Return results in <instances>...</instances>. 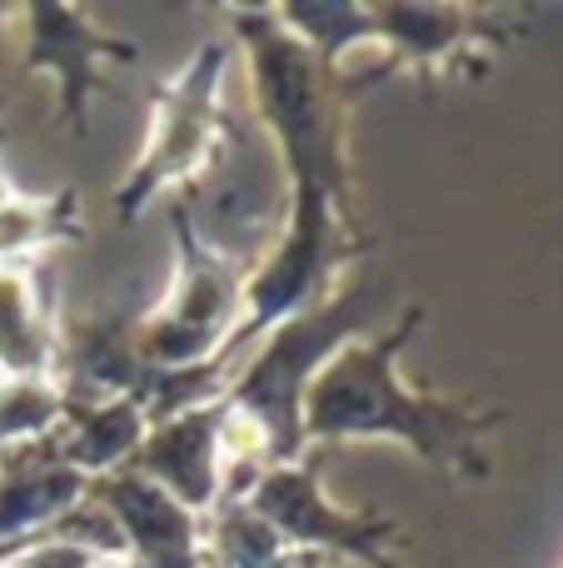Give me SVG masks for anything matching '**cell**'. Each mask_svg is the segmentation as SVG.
<instances>
[{"label":"cell","instance_id":"1","mask_svg":"<svg viewBox=\"0 0 563 568\" xmlns=\"http://www.w3.org/2000/svg\"><path fill=\"white\" fill-rule=\"evenodd\" d=\"M429 324L424 304H405L385 329L349 339L305 389V439L309 444H405L424 469L449 484H489V434L504 419L474 399L429 394L399 374V354Z\"/></svg>","mask_w":563,"mask_h":568},{"label":"cell","instance_id":"2","mask_svg":"<svg viewBox=\"0 0 563 568\" xmlns=\"http://www.w3.org/2000/svg\"><path fill=\"white\" fill-rule=\"evenodd\" d=\"M225 16L245 50L259 135L275 145L289 190H325L355 205L349 110L365 95L359 75L315 55L269 6H225Z\"/></svg>","mask_w":563,"mask_h":568},{"label":"cell","instance_id":"3","mask_svg":"<svg viewBox=\"0 0 563 568\" xmlns=\"http://www.w3.org/2000/svg\"><path fill=\"white\" fill-rule=\"evenodd\" d=\"M379 314H385V280L359 265V270H349L345 284H339L329 300L309 304L295 320L275 324V329L239 359L235 379H229V389H225V404L235 414H245L249 424H259L275 464L305 459L309 379H315L349 339L375 334Z\"/></svg>","mask_w":563,"mask_h":568},{"label":"cell","instance_id":"4","mask_svg":"<svg viewBox=\"0 0 563 568\" xmlns=\"http://www.w3.org/2000/svg\"><path fill=\"white\" fill-rule=\"evenodd\" d=\"M229 60H235V50L225 40H205L175 75L155 85L145 145H140L135 165L125 170V180L115 185V200H110L125 225H135L160 200L185 195L215 165L219 145H225V125H229L225 115Z\"/></svg>","mask_w":563,"mask_h":568},{"label":"cell","instance_id":"5","mask_svg":"<svg viewBox=\"0 0 563 568\" xmlns=\"http://www.w3.org/2000/svg\"><path fill=\"white\" fill-rule=\"evenodd\" d=\"M165 215L175 235V280L155 310L135 314V354L145 369L180 374L225 354L245 310V265L199 240L180 195L165 200Z\"/></svg>","mask_w":563,"mask_h":568},{"label":"cell","instance_id":"6","mask_svg":"<svg viewBox=\"0 0 563 568\" xmlns=\"http://www.w3.org/2000/svg\"><path fill=\"white\" fill-rule=\"evenodd\" d=\"M245 499L269 529L279 534L289 554L299 559H345L359 568H405L399 549H405V524L389 519L379 509H345L325 494L319 469L305 459L295 464H269L265 474L235 494Z\"/></svg>","mask_w":563,"mask_h":568},{"label":"cell","instance_id":"7","mask_svg":"<svg viewBox=\"0 0 563 568\" xmlns=\"http://www.w3.org/2000/svg\"><path fill=\"white\" fill-rule=\"evenodd\" d=\"M140 60V45L110 36L70 0H30L20 6V65L25 75L55 80V120L70 135H90V105L105 90V65Z\"/></svg>","mask_w":563,"mask_h":568},{"label":"cell","instance_id":"8","mask_svg":"<svg viewBox=\"0 0 563 568\" xmlns=\"http://www.w3.org/2000/svg\"><path fill=\"white\" fill-rule=\"evenodd\" d=\"M90 494L115 514L125 534V564L130 568H199L205 564V519L190 514L180 499H170L145 474L125 469L90 479Z\"/></svg>","mask_w":563,"mask_h":568},{"label":"cell","instance_id":"9","mask_svg":"<svg viewBox=\"0 0 563 568\" xmlns=\"http://www.w3.org/2000/svg\"><path fill=\"white\" fill-rule=\"evenodd\" d=\"M130 469L145 474L150 484L180 499L190 514L209 519L225 499V459H219V399L180 409L170 419L150 424V434L140 439Z\"/></svg>","mask_w":563,"mask_h":568},{"label":"cell","instance_id":"10","mask_svg":"<svg viewBox=\"0 0 563 568\" xmlns=\"http://www.w3.org/2000/svg\"><path fill=\"white\" fill-rule=\"evenodd\" d=\"M90 494V479L70 469L55 449V434L0 454V554L45 534L70 504Z\"/></svg>","mask_w":563,"mask_h":568},{"label":"cell","instance_id":"11","mask_svg":"<svg viewBox=\"0 0 563 568\" xmlns=\"http://www.w3.org/2000/svg\"><path fill=\"white\" fill-rule=\"evenodd\" d=\"M150 434V414L140 399H65V419L55 429V449L85 479L125 469L140 439Z\"/></svg>","mask_w":563,"mask_h":568},{"label":"cell","instance_id":"12","mask_svg":"<svg viewBox=\"0 0 563 568\" xmlns=\"http://www.w3.org/2000/svg\"><path fill=\"white\" fill-rule=\"evenodd\" d=\"M60 329L30 265H0V379H55Z\"/></svg>","mask_w":563,"mask_h":568},{"label":"cell","instance_id":"13","mask_svg":"<svg viewBox=\"0 0 563 568\" xmlns=\"http://www.w3.org/2000/svg\"><path fill=\"white\" fill-rule=\"evenodd\" d=\"M199 568H305V559L289 554L245 499H219V509L205 519V564Z\"/></svg>","mask_w":563,"mask_h":568},{"label":"cell","instance_id":"14","mask_svg":"<svg viewBox=\"0 0 563 568\" xmlns=\"http://www.w3.org/2000/svg\"><path fill=\"white\" fill-rule=\"evenodd\" d=\"M80 240V200L75 190L55 195H16L0 205V265H30L40 250Z\"/></svg>","mask_w":563,"mask_h":568},{"label":"cell","instance_id":"15","mask_svg":"<svg viewBox=\"0 0 563 568\" xmlns=\"http://www.w3.org/2000/svg\"><path fill=\"white\" fill-rule=\"evenodd\" d=\"M65 419V394L55 379H0V454L45 439Z\"/></svg>","mask_w":563,"mask_h":568},{"label":"cell","instance_id":"16","mask_svg":"<svg viewBox=\"0 0 563 568\" xmlns=\"http://www.w3.org/2000/svg\"><path fill=\"white\" fill-rule=\"evenodd\" d=\"M45 534H55V539H65V544H80V549L95 554L100 564H125V534H120L115 514H110L95 494H85L80 504H70Z\"/></svg>","mask_w":563,"mask_h":568},{"label":"cell","instance_id":"17","mask_svg":"<svg viewBox=\"0 0 563 568\" xmlns=\"http://www.w3.org/2000/svg\"><path fill=\"white\" fill-rule=\"evenodd\" d=\"M0 559H10L16 568H95V564H100L95 554H85L80 544L55 539V534H35V539H25V544H16V549H6Z\"/></svg>","mask_w":563,"mask_h":568},{"label":"cell","instance_id":"18","mask_svg":"<svg viewBox=\"0 0 563 568\" xmlns=\"http://www.w3.org/2000/svg\"><path fill=\"white\" fill-rule=\"evenodd\" d=\"M10 200H16V185H10V180L0 175V205H10Z\"/></svg>","mask_w":563,"mask_h":568},{"label":"cell","instance_id":"19","mask_svg":"<svg viewBox=\"0 0 563 568\" xmlns=\"http://www.w3.org/2000/svg\"><path fill=\"white\" fill-rule=\"evenodd\" d=\"M95 568H130V564H95Z\"/></svg>","mask_w":563,"mask_h":568},{"label":"cell","instance_id":"20","mask_svg":"<svg viewBox=\"0 0 563 568\" xmlns=\"http://www.w3.org/2000/svg\"><path fill=\"white\" fill-rule=\"evenodd\" d=\"M0 568H16V564H10V559H0Z\"/></svg>","mask_w":563,"mask_h":568}]
</instances>
